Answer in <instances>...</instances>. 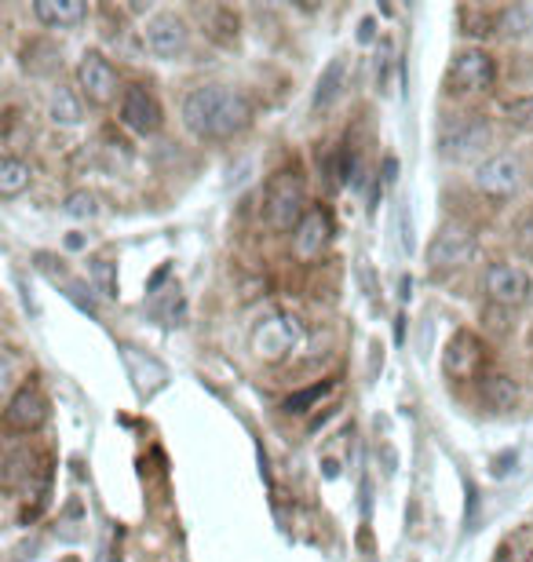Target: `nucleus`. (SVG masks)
Segmentation results:
<instances>
[{"label":"nucleus","instance_id":"nucleus-1","mask_svg":"<svg viewBox=\"0 0 533 562\" xmlns=\"http://www.w3.org/2000/svg\"><path fill=\"white\" fill-rule=\"evenodd\" d=\"M180 118L197 139H234L253 124V107L242 91L227 85H197L186 91Z\"/></svg>","mask_w":533,"mask_h":562},{"label":"nucleus","instance_id":"nucleus-2","mask_svg":"<svg viewBox=\"0 0 533 562\" xmlns=\"http://www.w3.org/2000/svg\"><path fill=\"white\" fill-rule=\"evenodd\" d=\"M249 343H253V355L259 362L275 366V362L292 358L303 343H307V329H303V321L296 315H289V310H270V315L256 321Z\"/></svg>","mask_w":533,"mask_h":562},{"label":"nucleus","instance_id":"nucleus-3","mask_svg":"<svg viewBox=\"0 0 533 562\" xmlns=\"http://www.w3.org/2000/svg\"><path fill=\"white\" fill-rule=\"evenodd\" d=\"M307 191H303V180L296 169H281L267 180V191H264V220L270 231L286 234V231H296L300 220L307 216Z\"/></svg>","mask_w":533,"mask_h":562},{"label":"nucleus","instance_id":"nucleus-4","mask_svg":"<svg viewBox=\"0 0 533 562\" xmlns=\"http://www.w3.org/2000/svg\"><path fill=\"white\" fill-rule=\"evenodd\" d=\"M489 135H494V129H489L486 118H479V113H453L443 124V132H438V150L449 161H468L489 147Z\"/></svg>","mask_w":533,"mask_h":562},{"label":"nucleus","instance_id":"nucleus-5","mask_svg":"<svg viewBox=\"0 0 533 562\" xmlns=\"http://www.w3.org/2000/svg\"><path fill=\"white\" fill-rule=\"evenodd\" d=\"M494 81H497V62L483 48L457 51L446 74V85L449 91H457V96H483V91L494 88Z\"/></svg>","mask_w":533,"mask_h":562},{"label":"nucleus","instance_id":"nucleus-6","mask_svg":"<svg viewBox=\"0 0 533 562\" xmlns=\"http://www.w3.org/2000/svg\"><path fill=\"white\" fill-rule=\"evenodd\" d=\"M77 88L92 107H110V102L118 99L121 77L102 51H85L77 62Z\"/></svg>","mask_w":533,"mask_h":562},{"label":"nucleus","instance_id":"nucleus-7","mask_svg":"<svg viewBox=\"0 0 533 562\" xmlns=\"http://www.w3.org/2000/svg\"><path fill=\"white\" fill-rule=\"evenodd\" d=\"M483 293L497 307H522L533 296V278L519 264H494L483 278Z\"/></svg>","mask_w":533,"mask_h":562},{"label":"nucleus","instance_id":"nucleus-8","mask_svg":"<svg viewBox=\"0 0 533 562\" xmlns=\"http://www.w3.org/2000/svg\"><path fill=\"white\" fill-rule=\"evenodd\" d=\"M472 253H475V231L468 223L449 220L443 223V231L432 237V245H427V264H432V270H453L468 264Z\"/></svg>","mask_w":533,"mask_h":562},{"label":"nucleus","instance_id":"nucleus-9","mask_svg":"<svg viewBox=\"0 0 533 562\" xmlns=\"http://www.w3.org/2000/svg\"><path fill=\"white\" fill-rule=\"evenodd\" d=\"M486 362V347L475 332L457 329L443 347V372L449 380H475Z\"/></svg>","mask_w":533,"mask_h":562},{"label":"nucleus","instance_id":"nucleus-10","mask_svg":"<svg viewBox=\"0 0 533 562\" xmlns=\"http://www.w3.org/2000/svg\"><path fill=\"white\" fill-rule=\"evenodd\" d=\"M48 420V394L37 388V383H23L4 405V428L15 435L40 431Z\"/></svg>","mask_w":533,"mask_h":562},{"label":"nucleus","instance_id":"nucleus-11","mask_svg":"<svg viewBox=\"0 0 533 562\" xmlns=\"http://www.w3.org/2000/svg\"><path fill=\"white\" fill-rule=\"evenodd\" d=\"M143 40L154 59H180L186 45H191V26H186L175 12H158L150 23H146Z\"/></svg>","mask_w":533,"mask_h":562},{"label":"nucleus","instance_id":"nucleus-12","mask_svg":"<svg viewBox=\"0 0 533 562\" xmlns=\"http://www.w3.org/2000/svg\"><path fill=\"white\" fill-rule=\"evenodd\" d=\"M475 186L486 197H511V194H519V186H522V164H519V158H511V154H494V158H486L483 164H479V172H475Z\"/></svg>","mask_w":533,"mask_h":562},{"label":"nucleus","instance_id":"nucleus-13","mask_svg":"<svg viewBox=\"0 0 533 562\" xmlns=\"http://www.w3.org/2000/svg\"><path fill=\"white\" fill-rule=\"evenodd\" d=\"M161 102L150 96L143 85H132L124 88L121 96V124L124 129H132L135 135H154L161 129Z\"/></svg>","mask_w":533,"mask_h":562},{"label":"nucleus","instance_id":"nucleus-14","mask_svg":"<svg viewBox=\"0 0 533 562\" xmlns=\"http://www.w3.org/2000/svg\"><path fill=\"white\" fill-rule=\"evenodd\" d=\"M332 242V220L326 208H307V216L300 220V227L292 231V248L300 259H318Z\"/></svg>","mask_w":533,"mask_h":562},{"label":"nucleus","instance_id":"nucleus-15","mask_svg":"<svg viewBox=\"0 0 533 562\" xmlns=\"http://www.w3.org/2000/svg\"><path fill=\"white\" fill-rule=\"evenodd\" d=\"M479 402L494 413H505V410H516L519 402V383L508 377V372H483L479 377Z\"/></svg>","mask_w":533,"mask_h":562},{"label":"nucleus","instance_id":"nucleus-16","mask_svg":"<svg viewBox=\"0 0 533 562\" xmlns=\"http://www.w3.org/2000/svg\"><path fill=\"white\" fill-rule=\"evenodd\" d=\"M34 15L40 26L66 29L77 26L81 19H88V4H81V0H34Z\"/></svg>","mask_w":533,"mask_h":562},{"label":"nucleus","instance_id":"nucleus-17","mask_svg":"<svg viewBox=\"0 0 533 562\" xmlns=\"http://www.w3.org/2000/svg\"><path fill=\"white\" fill-rule=\"evenodd\" d=\"M343 85H348V59L337 56L329 62L326 70H322L318 77V88H315V99H311V107L315 110H329L332 102L343 96Z\"/></svg>","mask_w":533,"mask_h":562},{"label":"nucleus","instance_id":"nucleus-18","mask_svg":"<svg viewBox=\"0 0 533 562\" xmlns=\"http://www.w3.org/2000/svg\"><path fill=\"white\" fill-rule=\"evenodd\" d=\"M29 183H34L29 161L15 158V154H4V161H0V197H4V201H15L19 194L29 191Z\"/></svg>","mask_w":533,"mask_h":562},{"label":"nucleus","instance_id":"nucleus-19","mask_svg":"<svg viewBox=\"0 0 533 562\" xmlns=\"http://www.w3.org/2000/svg\"><path fill=\"white\" fill-rule=\"evenodd\" d=\"M48 113L51 121L62 124V129H73V124H81V118H85V107H81V96L70 88H56L51 91V102H48Z\"/></svg>","mask_w":533,"mask_h":562},{"label":"nucleus","instance_id":"nucleus-20","mask_svg":"<svg viewBox=\"0 0 533 562\" xmlns=\"http://www.w3.org/2000/svg\"><path fill=\"white\" fill-rule=\"evenodd\" d=\"M494 29L505 37H526L533 29V8L530 4H508L494 15Z\"/></svg>","mask_w":533,"mask_h":562},{"label":"nucleus","instance_id":"nucleus-21","mask_svg":"<svg viewBox=\"0 0 533 562\" xmlns=\"http://www.w3.org/2000/svg\"><path fill=\"white\" fill-rule=\"evenodd\" d=\"M62 212L73 216V220H92V216L99 212V201L92 191H73L66 194V201H62Z\"/></svg>","mask_w":533,"mask_h":562},{"label":"nucleus","instance_id":"nucleus-22","mask_svg":"<svg viewBox=\"0 0 533 562\" xmlns=\"http://www.w3.org/2000/svg\"><path fill=\"white\" fill-rule=\"evenodd\" d=\"M505 118H508L511 129L533 132V96H519V99L505 102Z\"/></svg>","mask_w":533,"mask_h":562},{"label":"nucleus","instance_id":"nucleus-23","mask_svg":"<svg viewBox=\"0 0 533 562\" xmlns=\"http://www.w3.org/2000/svg\"><path fill=\"white\" fill-rule=\"evenodd\" d=\"M88 278L96 281V289L102 296H118V270H113L110 259H92Z\"/></svg>","mask_w":533,"mask_h":562},{"label":"nucleus","instance_id":"nucleus-24","mask_svg":"<svg viewBox=\"0 0 533 562\" xmlns=\"http://www.w3.org/2000/svg\"><path fill=\"white\" fill-rule=\"evenodd\" d=\"M329 391H332V383H315V388H307V391L292 394V399L286 402V410H289V413H307L311 405H315L318 399H326Z\"/></svg>","mask_w":533,"mask_h":562},{"label":"nucleus","instance_id":"nucleus-25","mask_svg":"<svg viewBox=\"0 0 533 562\" xmlns=\"http://www.w3.org/2000/svg\"><path fill=\"white\" fill-rule=\"evenodd\" d=\"M359 40H373V19H365V23H362V34H359Z\"/></svg>","mask_w":533,"mask_h":562},{"label":"nucleus","instance_id":"nucleus-26","mask_svg":"<svg viewBox=\"0 0 533 562\" xmlns=\"http://www.w3.org/2000/svg\"><path fill=\"white\" fill-rule=\"evenodd\" d=\"M66 562H77V559H66Z\"/></svg>","mask_w":533,"mask_h":562}]
</instances>
